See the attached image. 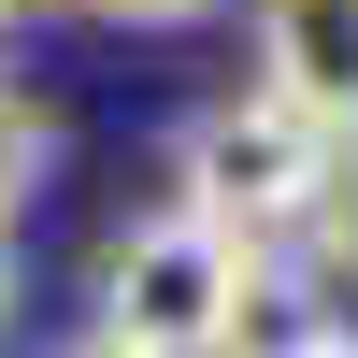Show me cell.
<instances>
[{"instance_id": "cell-1", "label": "cell", "mask_w": 358, "mask_h": 358, "mask_svg": "<svg viewBox=\"0 0 358 358\" xmlns=\"http://www.w3.org/2000/svg\"><path fill=\"white\" fill-rule=\"evenodd\" d=\"M244 330H258V244L201 229L187 201H158V215H129L101 244V344H129V358H229Z\"/></svg>"}, {"instance_id": "cell-2", "label": "cell", "mask_w": 358, "mask_h": 358, "mask_svg": "<svg viewBox=\"0 0 358 358\" xmlns=\"http://www.w3.org/2000/svg\"><path fill=\"white\" fill-rule=\"evenodd\" d=\"M315 187H330V129H315V115H287L273 86L201 101L187 143H172V201H187L201 229H229V244H258V258L315 215Z\"/></svg>"}, {"instance_id": "cell-3", "label": "cell", "mask_w": 358, "mask_h": 358, "mask_svg": "<svg viewBox=\"0 0 358 358\" xmlns=\"http://www.w3.org/2000/svg\"><path fill=\"white\" fill-rule=\"evenodd\" d=\"M258 86L358 143V0H258Z\"/></svg>"}, {"instance_id": "cell-4", "label": "cell", "mask_w": 358, "mask_h": 358, "mask_svg": "<svg viewBox=\"0 0 358 358\" xmlns=\"http://www.w3.org/2000/svg\"><path fill=\"white\" fill-rule=\"evenodd\" d=\"M301 244H315V273H330V287H358V143H330V187H315Z\"/></svg>"}, {"instance_id": "cell-5", "label": "cell", "mask_w": 358, "mask_h": 358, "mask_svg": "<svg viewBox=\"0 0 358 358\" xmlns=\"http://www.w3.org/2000/svg\"><path fill=\"white\" fill-rule=\"evenodd\" d=\"M43 158H57V115H43V101H15V86H0V229L29 215V187H43Z\"/></svg>"}, {"instance_id": "cell-6", "label": "cell", "mask_w": 358, "mask_h": 358, "mask_svg": "<svg viewBox=\"0 0 358 358\" xmlns=\"http://www.w3.org/2000/svg\"><path fill=\"white\" fill-rule=\"evenodd\" d=\"M72 15H115V29H187V15H215V0H72Z\"/></svg>"}, {"instance_id": "cell-7", "label": "cell", "mask_w": 358, "mask_h": 358, "mask_svg": "<svg viewBox=\"0 0 358 358\" xmlns=\"http://www.w3.org/2000/svg\"><path fill=\"white\" fill-rule=\"evenodd\" d=\"M273 358H358V330H344V315H315V330H287Z\"/></svg>"}, {"instance_id": "cell-8", "label": "cell", "mask_w": 358, "mask_h": 358, "mask_svg": "<svg viewBox=\"0 0 358 358\" xmlns=\"http://www.w3.org/2000/svg\"><path fill=\"white\" fill-rule=\"evenodd\" d=\"M0 330H15V229H0Z\"/></svg>"}, {"instance_id": "cell-9", "label": "cell", "mask_w": 358, "mask_h": 358, "mask_svg": "<svg viewBox=\"0 0 358 358\" xmlns=\"http://www.w3.org/2000/svg\"><path fill=\"white\" fill-rule=\"evenodd\" d=\"M72 358H129V344H72Z\"/></svg>"}, {"instance_id": "cell-10", "label": "cell", "mask_w": 358, "mask_h": 358, "mask_svg": "<svg viewBox=\"0 0 358 358\" xmlns=\"http://www.w3.org/2000/svg\"><path fill=\"white\" fill-rule=\"evenodd\" d=\"M0 15H29V0H0Z\"/></svg>"}]
</instances>
